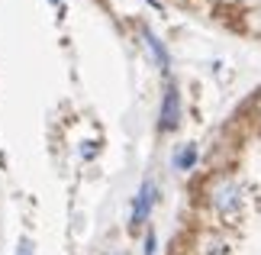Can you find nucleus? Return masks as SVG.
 <instances>
[{"mask_svg":"<svg viewBox=\"0 0 261 255\" xmlns=\"http://www.w3.org/2000/svg\"><path fill=\"white\" fill-rule=\"evenodd\" d=\"M210 203L223 213V217H232L239 210V184L232 178H219L213 188H210Z\"/></svg>","mask_w":261,"mask_h":255,"instance_id":"obj_1","label":"nucleus"},{"mask_svg":"<svg viewBox=\"0 0 261 255\" xmlns=\"http://www.w3.org/2000/svg\"><path fill=\"white\" fill-rule=\"evenodd\" d=\"M177 120H180V94H177V87H168L165 90V100H162V117H158V126L168 132V129L177 126Z\"/></svg>","mask_w":261,"mask_h":255,"instance_id":"obj_2","label":"nucleus"},{"mask_svg":"<svg viewBox=\"0 0 261 255\" xmlns=\"http://www.w3.org/2000/svg\"><path fill=\"white\" fill-rule=\"evenodd\" d=\"M152 203H155V184H152V181H145L142 191H139V197H136V207H133V226H139V223L148 217Z\"/></svg>","mask_w":261,"mask_h":255,"instance_id":"obj_3","label":"nucleus"},{"mask_svg":"<svg viewBox=\"0 0 261 255\" xmlns=\"http://www.w3.org/2000/svg\"><path fill=\"white\" fill-rule=\"evenodd\" d=\"M142 39H145V45L152 49V55H155V62L162 65V71H168V52H165V45L158 42V36L152 33V29H145V26H142Z\"/></svg>","mask_w":261,"mask_h":255,"instance_id":"obj_4","label":"nucleus"},{"mask_svg":"<svg viewBox=\"0 0 261 255\" xmlns=\"http://www.w3.org/2000/svg\"><path fill=\"white\" fill-rule=\"evenodd\" d=\"M194 161H197V149H194V146H184V149H180L177 155H174V168L187 171L190 165H194Z\"/></svg>","mask_w":261,"mask_h":255,"instance_id":"obj_5","label":"nucleus"},{"mask_svg":"<svg viewBox=\"0 0 261 255\" xmlns=\"http://www.w3.org/2000/svg\"><path fill=\"white\" fill-rule=\"evenodd\" d=\"M152 252H155V236L148 233V236H145V255H152Z\"/></svg>","mask_w":261,"mask_h":255,"instance_id":"obj_6","label":"nucleus"},{"mask_svg":"<svg viewBox=\"0 0 261 255\" xmlns=\"http://www.w3.org/2000/svg\"><path fill=\"white\" fill-rule=\"evenodd\" d=\"M29 249H33V246H29V239H23V242H19V252H16V255H33Z\"/></svg>","mask_w":261,"mask_h":255,"instance_id":"obj_7","label":"nucleus"}]
</instances>
